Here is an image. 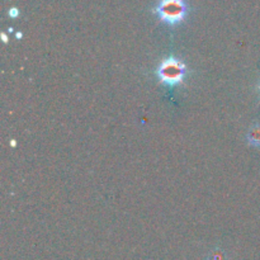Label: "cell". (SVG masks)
Returning a JSON list of instances; mask_svg holds the SVG:
<instances>
[{
    "instance_id": "1",
    "label": "cell",
    "mask_w": 260,
    "mask_h": 260,
    "mask_svg": "<svg viewBox=\"0 0 260 260\" xmlns=\"http://www.w3.org/2000/svg\"><path fill=\"white\" fill-rule=\"evenodd\" d=\"M155 75L162 85L168 88H177L187 79L188 68L180 58L169 56L157 65Z\"/></svg>"
},
{
    "instance_id": "2",
    "label": "cell",
    "mask_w": 260,
    "mask_h": 260,
    "mask_svg": "<svg viewBox=\"0 0 260 260\" xmlns=\"http://www.w3.org/2000/svg\"><path fill=\"white\" fill-rule=\"evenodd\" d=\"M154 13L160 22L177 27L187 19L189 5L187 0H159L154 7Z\"/></svg>"
},
{
    "instance_id": "3",
    "label": "cell",
    "mask_w": 260,
    "mask_h": 260,
    "mask_svg": "<svg viewBox=\"0 0 260 260\" xmlns=\"http://www.w3.org/2000/svg\"><path fill=\"white\" fill-rule=\"evenodd\" d=\"M246 141L250 146L260 147V124L255 123L249 128L246 134Z\"/></svg>"
},
{
    "instance_id": "4",
    "label": "cell",
    "mask_w": 260,
    "mask_h": 260,
    "mask_svg": "<svg viewBox=\"0 0 260 260\" xmlns=\"http://www.w3.org/2000/svg\"><path fill=\"white\" fill-rule=\"evenodd\" d=\"M206 260H228V255H226V253L222 249L215 248L208 253V255L206 256Z\"/></svg>"
},
{
    "instance_id": "5",
    "label": "cell",
    "mask_w": 260,
    "mask_h": 260,
    "mask_svg": "<svg viewBox=\"0 0 260 260\" xmlns=\"http://www.w3.org/2000/svg\"><path fill=\"white\" fill-rule=\"evenodd\" d=\"M8 14H9L10 18H18L19 17V9L18 8H10L8 10Z\"/></svg>"
},
{
    "instance_id": "6",
    "label": "cell",
    "mask_w": 260,
    "mask_h": 260,
    "mask_svg": "<svg viewBox=\"0 0 260 260\" xmlns=\"http://www.w3.org/2000/svg\"><path fill=\"white\" fill-rule=\"evenodd\" d=\"M2 38H3V42L8 43V36L5 33H2Z\"/></svg>"
},
{
    "instance_id": "7",
    "label": "cell",
    "mask_w": 260,
    "mask_h": 260,
    "mask_svg": "<svg viewBox=\"0 0 260 260\" xmlns=\"http://www.w3.org/2000/svg\"><path fill=\"white\" fill-rule=\"evenodd\" d=\"M15 37H17L18 40H19V38H22V33H20V32H17V33H15Z\"/></svg>"
},
{
    "instance_id": "8",
    "label": "cell",
    "mask_w": 260,
    "mask_h": 260,
    "mask_svg": "<svg viewBox=\"0 0 260 260\" xmlns=\"http://www.w3.org/2000/svg\"><path fill=\"white\" fill-rule=\"evenodd\" d=\"M259 90H260V85H259Z\"/></svg>"
}]
</instances>
